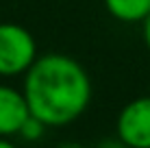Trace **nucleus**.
<instances>
[{
	"mask_svg": "<svg viewBox=\"0 0 150 148\" xmlns=\"http://www.w3.org/2000/svg\"><path fill=\"white\" fill-rule=\"evenodd\" d=\"M22 94L33 118L46 126H68L81 118L91 103V81L76 59L48 52L24 72Z\"/></svg>",
	"mask_w": 150,
	"mask_h": 148,
	"instance_id": "nucleus-1",
	"label": "nucleus"
},
{
	"mask_svg": "<svg viewBox=\"0 0 150 148\" xmlns=\"http://www.w3.org/2000/svg\"><path fill=\"white\" fill-rule=\"evenodd\" d=\"M37 59V44L28 28L13 22H0V76L24 74Z\"/></svg>",
	"mask_w": 150,
	"mask_h": 148,
	"instance_id": "nucleus-2",
	"label": "nucleus"
},
{
	"mask_svg": "<svg viewBox=\"0 0 150 148\" xmlns=\"http://www.w3.org/2000/svg\"><path fill=\"white\" fill-rule=\"evenodd\" d=\"M115 129L117 137L128 148H150V96H142L124 105Z\"/></svg>",
	"mask_w": 150,
	"mask_h": 148,
	"instance_id": "nucleus-3",
	"label": "nucleus"
},
{
	"mask_svg": "<svg viewBox=\"0 0 150 148\" xmlns=\"http://www.w3.org/2000/svg\"><path fill=\"white\" fill-rule=\"evenodd\" d=\"M30 111L22 89L0 83V137L18 135Z\"/></svg>",
	"mask_w": 150,
	"mask_h": 148,
	"instance_id": "nucleus-4",
	"label": "nucleus"
},
{
	"mask_svg": "<svg viewBox=\"0 0 150 148\" xmlns=\"http://www.w3.org/2000/svg\"><path fill=\"white\" fill-rule=\"evenodd\" d=\"M105 7L115 20L124 24L144 22L150 13V0H105Z\"/></svg>",
	"mask_w": 150,
	"mask_h": 148,
	"instance_id": "nucleus-5",
	"label": "nucleus"
},
{
	"mask_svg": "<svg viewBox=\"0 0 150 148\" xmlns=\"http://www.w3.org/2000/svg\"><path fill=\"white\" fill-rule=\"evenodd\" d=\"M46 129H48V126H46L44 122H39L37 118L28 115V118H26V122L22 124V129L18 131V135L22 137L24 142H37V140H41V137H44Z\"/></svg>",
	"mask_w": 150,
	"mask_h": 148,
	"instance_id": "nucleus-6",
	"label": "nucleus"
},
{
	"mask_svg": "<svg viewBox=\"0 0 150 148\" xmlns=\"http://www.w3.org/2000/svg\"><path fill=\"white\" fill-rule=\"evenodd\" d=\"M96 148H128V146L124 144V142H122L117 135H115V137H107V140H102Z\"/></svg>",
	"mask_w": 150,
	"mask_h": 148,
	"instance_id": "nucleus-7",
	"label": "nucleus"
},
{
	"mask_svg": "<svg viewBox=\"0 0 150 148\" xmlns=\"http://www.w3.org/2000/svg\"><path fill=\"white\" fill-rule=\"evenodd\" d=\"M144 42H146V46H148V50H150V13L146 15V20H144Z\"/></svg>",
	"mask_w": 150,
	"mask_h": 148,
	"instance_id": "nucleus-8",
	"label": "nucleus"
},
{
	"mask_svg": "<svg viewBox=\"0 0 150 148\" xmlns=\"http://www.w3.org/2000/svg\"><path fill=\"white\" fill-rule=\"evenodd\" d=\"M0 148H18L13 142H9V137H0Z\"/></svg>",
	"mask_w": 150,
	"mask_h": 148,
	"instance_id": "nucleus-9",
	"label": "nucleus"
},
{
	"mask_svg": "<svg viewBox=\"0 0 150 148\" xmlns=\"http://www.w3.org/2000/svg\"><path fill=\"white\" fill-rule=\"evenodd\" d=\"M59 148H85V146H81L79 142H65V144H61Z\"/></svg>",
	"mask_w": 150,
	"mask_h": 148,
	"instance_id": "nucleus-10",
	"label": "nucleus"
}]
</instances>
